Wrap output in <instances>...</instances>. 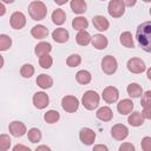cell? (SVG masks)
Listing matches in <instances>:
<instances>
[{"mask_svg": "<svg viewBox=\"0 0 151 151\" xmlns=\"http://www.w3.org/2000/svg\"><path fill=\"white\" fill-rule=\"evenodd\" d=\"M37 151H39V150H51L48 146H46V145H41V146H38L37 149H35Z\"/></svg>", "mask_w": 151, "mask_h": 151, "instance_id": "46", "label": "cell"}, {"mask_svg": "<svg viewBox=\"0 0 151 151\" xmlns=\"http://www.w3.org/2000/svg\"><path fill=\"white\" fill-rule=\"evenodd\" d=\"M107 12L112 18H120L125 12V6L122 0H111L107 6Z\"/></svg>", "mask_w": 151, "mask_h": 151, "instance_id": "4", "label": "cell"}, {"mask_svg": "<svg viewBox=\"0 0 151 151\" xmlns=\"http://www.w3.org/2000/svg\"><path fill=\"white\" fill-rule=\"evenodd\" d=\"M101 1H105V0H101Z\"/></svg>", "mask_w": 151, "mask_h": 151, "instance_id": "51", "label": "cell"}, {"mask_svg": "<svg viewBox=\"0 0 151 151\" xmlns=\"http://www.w3.org/2000/svg\"><path fill=\"white\" fill-rule=\"evenodd\" d=\"M142 116L144 117V119H150L151 118V106L147 107H143V112Z\"/></svg>", "mask_w": 151, "mask_h": 151, "instance_id": "40", "label": "cell"}, {"mask_svg": "<svg viewBox=\"0 0 151 151\" xmlns=\"http://www.w3.org/2000/svg\"><path fill=\"white\" fill-rule=\"evenodd\" d=\"M57 5H59V6H61V5H64V4H66L68 0H53Z\"/></svg>", "mask_w": 151, "mask_h": 151, "instance_id": "45", "label": "cell"}, {"mask_svg": "<svg viewBox=\"0 0 151 151\" xmlns=\"http://www.w3.org/2000/svg\"><path fill=\"white\" fill-rule=\"evenodd\" d=\"M111 136L116 140H124L129 136V129L123 124H116L111 129Z\"/></svg>", "mask_w": 151, "mask_h": 151, "instance_id": "12", "label": "cell"}, {"mask_svg": "<svg viewBox=\"0 0 151 151\" xmlns=\"http://www.w3.org/2000/svg\"><path fill=\"white\" fill-rule=\"evenodd\" d=\"M31 34L35 39H44L48 35V28L45 27L44 25H35L31 29Z\"/></svg>", "mask_w": 151, "mask_h": 151, "instance_id": "18", "label": "cell"}, {"mask_svg": "<svg viewBox=\"0 0 151 151\" xmlns=\"http://www.w3.org/2000/svg\"><path fill=\"white\" fill-rule=\"evenodd\" d=\"M118 68L117 59L113 55H106L101 60V70L106 74H113Z\"/></svg>", "mask_w": 151, "mask_h": 151, "instance_id": "5", "label": "cell"}, {"mask_svg": "<svg viewBox=\"0 0 151 151\" xmlns=\"http://www.w3.org/2000/svg\"><path fill=\"white\" fill-rule=\"evenodd\" d=\"M122 1H123L124 6H127V7H132V6H134L136 2H137V0H122Z\"/></svg>", "mask_w": 151, "mask_h": 151, "instance_id": "41", "label": "cell"}, {"mask_svg": "<svg viewBox=\"0 0 151 151\" xmlns=\"http://www.w3.org/2000/svg\"><path fill=\"white\" fill-rule=\"evenodd\" d=\"M119 150L120 151H133L134 150V146L131 143H123L119 146Z\"/></svg>", "mask_w": 151, "mask_h": 151, "instance_id": "39", "label": "cell"}, {"mask_svg": "<svg viewBox=\"0 0 151 151\" xmlns=\"http://www.w3.org/2000/svg\"><path fill=\"white\" fill-rule=\"evenodd\" d=\"M8 130H9V133L14 137H21L27 132L26 125L22 122H19V120H14V122L9 123Z\"/></svg>", "mask_w": 151, "mask_h": 151, "instance_id": "11", "label": "cell"}, {"mask_svg": "<svg viewBox=\"0 0 151 151\" xmlns=\"http://www.w3.org/2000/svg\"><path fill=\"white\" fill-rule=\"evenodd\" d=\"M37 84H38V86L41 87L42 90H46V88H50V87L53 85V79H52L48 74L42 73V74L38 76V78H37Z\"/></svg>", "mask_w": 151, "mask_h": 151, "instance_id": "21", "label": "cell"}, {"mask_svg": "<svg viewBox=\"0 0 151 151\" xmlns=\"http://www.w3.org/2000/svg\"><path fill=\"white\" fill-rule=\"evenodd\" d=\"M68 37H70V34H68L67 29L61 28V27L55 28V29L52 32V38H53V40L57 41V42H59V44L66 42V41L68 40Z\"/></svg>", "mask_w": 151, "mask_h": 151, "instance_id": "14", "label": "cell"}, {"mask_svg": "<svg viewBox=\"0 0 151 151\" xmlns=\"http://www.w3.org/2000/svg\"><path fill=\"white\" fill-rule=\"evenodd\" d=\"M9 24L14 29H21L26 25V17L22 12H14L9 18Z\"/></svg>", "mask_w": 151, "mask_h": 151, "instance_id": "8", "label": "cell"}, {"mask_svg": "<svg viewBox=\"0 0 151 151\" xmlns=\"http://www.w3.org/2000/svg\"><path fill=\"white\" fill-rule=\"evenodd\" d=\"M76 79H77V81H78L79 84L86 85V84H88V83L91 81L92 76H91V73H90L88 71H86V70H80V71L77 72Z\"/></svg>", "mask_w": 151, "mask_h": 151, "instance_id": "28", "label": "cell"}, {"mask_svg": "<svg viewBox=\"0 0 151 151\" xmlns=\"http://www.w3.org/2000/svg\"><path fill=\"white\" fill-rule=\"evenodd\" d=\"M92 22H93V26H94L98 31H100V32L106 31V29L109 28V26H110L109 20H107L105 17H103V15H96V17H93Z\"/></svg>", "mask_w": 151, "mask_h": 151, "instance_id": "17", "label": "cell"}, {"mask_svg": "<svg viewBox=\"0 0 151 151\" xmlns=\"http://www.w3.org/2000/svg\"><path fill=\"white\" fill-rule=\"evenodd\" d=\"M147 78L151 79V71L150 70H147Z\"/></svg>", "mask_w": 151, "mask_h": 151, "instance_id": "49", "label": "cell"}, {"mask_svg": "<svg viewBox=\"0 0 151 151\" xmlns=\"http://www.w3.org/2000/svg\"><path fill=\"white\" fill-rule=\"evenodd\" d=\"M91 42H92V46L97 50H104L109 45L107 38L103 34H94V37H92L91 39Z\"/></svg>", "mask_w": 151, "mask_h": 151, "instance_id": "15", "label": "cell"}, {"mask_svg": "<svg viewBox=\"0 0 151 151\" xmlns=\"http://www.w3.org/2000/svg\"><path fill=\"white\" fill-rule=\"evenodd\" d=\"M80 63H81V57L79 54H76V53L74 54H71L66 59V64L70 67H77V66L80 65Z\"/></svg>", "mask_w": 151, "mask_h": 151, "instance_id": "34", "label": "cell"}, {"mask_svg": "<svg viewBox=\"0 0 151 151\" xmlns=\"http://www.w3.org/2000/svg\"><path fill=\"white\" fill-rule=\"evenodd\" d=\"M11 138L8 134H0V151H6L11 147Z\"/></svg>", "mask_w": 151, "mask_h": 151, "instance_id": "36", "label": "cell"}, {"mask_svg": "<svg viewBox=\"0 0 151 151\" xmlns=\"http://www.w3.org/2000/svg\"><path fill=\"white\" fill-rule=\"evenodd\" d=\"M79 139L85 145H91L96 140V132L90 127H83L79 132Z\"/></svg>", "mask_w": 151, "mask_h": 151, "instance_id": "9", "label": "cell"}, {"mask_svg": "<svg viewBox=\"0 0 151 151\" xmlns=\"http://www.w3.org/2000/svg\"><path fill=\"white\" fill-rule=\"evenodd\" d=\"M70 7L74 13L81 14L86 11V2L84 0H71Z\"/></svg>", "mask_w": 151, "mask_h": 151, "instance_id": "27", "label": "cell"}, {"mask_svg": "<svg viewBox=\"0 0 151 151\" xmlns=\"http://www.w3.org/2000/svg\"><path fill=\"white\" fill-rule=\"evenodd\" d=\"M48 103H50V98L45 92H37L33 94V105L37 109L42 110L47 107Z\"/></svg>", "mask_w": 151, "mask_h": 151, "instance_id": "13", "label": "cell"}, {"mask_svg": "<svg viewBox=\"0 0 151 151\" xmlns=\"http://www.w3.org/2000/svg\"><path fill=\"white\" fill-rule=\"evenodd\" d=\"M12 46V39L6 34H0V51H7Z\"/></svg>", "mask_w": 151, "mask_h": 151, "instance_id": "33", "label": "cell"}, {"mask_svg": "<svg viewBox=\"0 0 151 151\" xmlns=\"http://www.w3.org/2000/svg\"><path fill=\"white\" fill-rule=\"evenodd\" d=\"M59 118H60V114H59V112L55 111V110H48V111L44 114V119H45V122L48 123V124H54V123H57V122L59 120Z\"/></svg>", "mask_w": 151, "mask_h": 151, "instance_id": "30", "label": "cell"}, {"mask_svg": "<svg viewBox=\"0 0 151 151\" xmlns=\"http://www.w3.org/2000/svg\"><path fill=\"white\" fill-rule=\"evenodd\" d=\"M126 91H127V94L131 97V98H139L142 94H143V88L140 85H138L137 83H131L127 85L126 87Z\"/></svg>", "mask_w": 151, "mask_h": 151, "instance_id": "22", "label": "cell"}, {"mask_svg": "<svg viewBox=\"0 0 151 151\" xmlns=\"http://www.w3.org/2000/svg\"><path fill=\"white\" fill-rule=\"evenodd\" d=\"M101 97H103V99H104L106 103L111 104V103H114V101L118 100L119 91H118V88L114 87V86H107V87H105V88L103 90Z\"/></svg>", "mask_w": 151, "mask_h": 151, "instance_id": "10", "label": "cell"}, {"mask_svg": "<svg viewBox=\"0 0 151 151\" xmlns=\"http://www.w3.org/2000/svg\"><path fill=\"white\" fill-rule=\"evenodd\" d=\"M127 70L131 72V73H143L145 70H146V66H145V63L139 59V58H131L129 59L127 61Z\"/></svg>", "mask_w": 151, "mask_h": 151, "instance_id": "7", "label": "cell"}, {"mask_svg": "<svg viewBox=\"0 0 151 151\" xmlns=\"http://www.w3.org/2000/svg\"><path fill=\"white\" fill-rule=\"evenodd\" d=\"M51 51H52V46H51L50 42H46V41L39 42V44L35 46V48H34V53H35L38 57L44 55V54H48Z\"/></svg>", "mask_w": 151, "mask_h": 151, "instance_id": "25", "label": "cell"}, {"mask_svg": "<svg viewBox=\"0 0 151 151\" xmlns=\"http://www.w3.org/2000/svg\"><path fill=\"white\" fill-rule=\"evenodd\" d=\"M98 150L107 151V146H105V145H101V144H99V145H94V146H93V151H98Z\"/></svg>", "mask_w": 151, "mask_h": 151, "instance_id": "43", "label": "cell"}, {"mask_svg": "<svg viewBox=\"0 0 151 151\" xmlns=\"http://www.w3.org/2000/svg\"><path fill=\"white\" fill-rule=\"evenodd\" d=\"M119 40H120V44L127 48H133L134 47V42H133V37L131 34V32L126 31V32H123L119 37Z\"/></svg>", "mask_w": 151, "mask_h": 151, "instance_id": "24", "label": "cell"}, {"mask_svg": "<svg viewBox=\"0 0 151 151\" xmlns=\"http://www.w3.org/2000/svg\"><path fill=\"white\" fill-rule=\"evenodd\" d=\"M136 38L145 52L151 51V24L149 21H145L138 26Z\"/></svg>", "mask_w": 151, "mask_h": 151, "instance_id": "1", "label": "cell"}, {"mask_svg": "<svg viewBox=\"0 0 151 151\" xmlns=\"http://www.w3.org/2000/svg\"><path fill=\"white\" fill-rule=\"evenodd\" d=\"M142 149L144 151H150L151 150V137H144L142 139Z\"/></svg>", "mask_w": 151, "mask_h": 151, "instance_id": "38", "label": "cell"}, {"mask_svg": "<svg viewBox=\"0 0 151 151\" xmlns=\"http://www.w3.org/2000/svg\"><path fill=\"white\" fill-rule=\"evenodd\" d=\"M0 1H2V2H5V4H12L14 0H0Z\"/></svg>", "mask_w": 151, "mask_h": 151, "instance_id": "48", "label": "cell"}, {"mask_svg": "<svg viewBox=\"0 0 151 151\" xmlns=\"http://www.w3.org/2000/svg\"><path fill=\"white\" fill-rule=\"evenodd\" d=\"M87 26H88V22L84 17H77L72 20V27L77 31H84L87 28Z\"/></svg>", "mask_w": 151, "mask_h": 151, "instance_id": "29", "label": "cell"}, {"mask_svg": "<svg viewBox=\"0 0 151 151\" xmlns=\"http://www.w3.org/2000/svg\"><path fill=\"white\" fill-rule=\"evenodd\" d=\"M117 110L123 116L129 114L133 110V101L131 99H123L117 104Z\"/></svg>", "mask_w": 151, "mask_h": 151, "instance_id": "16", "label": "cell"}, {"mask_svg": "<svg viewBox=\"0 0 151 151\" xmlns=\"http://www.w3.org/2000/svg\"><path fill=\"white\" fill-rule=\"evenodd\" d=\"M65 20H66V14H65L64 9L57 8V9L53 11V13H52V21L55 25L60 26V25H63L65 22Z\"/></svg>", "mask_w": 151, "mask_h": 151, "instance_id": "26", "label": "cell"}, {"mask_svg": "<svg viewBox=\"0 0 151 151\" xmlns=\"http://www.w3.org/2000/svg\"><path fill=\"white\" fill-rule=\"evenodd\" d=\"M96 116L101 122H110L113 117V113H112V110L109 106H103V107L98 109Z\"/></svg>", "mask_w": 151, "mask_h": 151, "instance_id": "19", "label": "cell"}, {"mask_svg": "<svg viewBox=\"0 0 151 151\" xmlns=\"http://www.w3.org/2000/svg\"><path fill=\"white\" fill-rule=\"evenodd\" d=\"M2 66H4V57L0 54V68H2Z\"/></svg>", "mask_w": 151, "mask_h": 151, "instance_id": "47", "label": "cell"}, {"mask_svg": "<svg viewBox=\"0 0 151 151\" xmlns=\"http://www.w3.org/2000/svg\"><path fill=\"white\" fill-rule=\"evenodd\" d=\"M28 13L29 17L35 20V21H40L42 20L46 14H47V8L46 5L42 1H32L28 5Z\"/></svg>", "mask_w": 151, "mask_h": 151, "instance_id": "2", "label": "cell"}, {"mask_svg": "<svg viewBox=\"0 0 151 151\" xmlns=\"http://www.w3.org/2000/svg\"><path fill=\"white\" fill-rule=\"evenodd\" d=\"M20 74L24 78H31L34 74V67L31 64H24L20 68Z\"/></svg>", "mask_w": 151, "mask_h": 151, "instance_id": "32", "label": "cell"}, {"mask_svg": "<svg viewBox=\"0 0 151 151\" xmlns=\"http://www.w3.org/2000/svg\"><path fill=\"white\" fill-rule=\"evenodd\" d=\"M91 39H92V37H91L90 33L86 32L85 29H84V31H79L78 34L76 35V41H77V44L80 45V46H86V45H88V44L91 42Z\"/></svg>", "mask_w": 151, "mask_h": 151, "instance_id": "23", "label": "cell"}, {"mask_svg": "<svg viewBox=\"0 0 151 151\" xmlns=\"http://www.w3.org/2000/svg\"><path fill=\"white\" fill-rule=\"evenodd\" d=\"M61 107L66 112H76L79 107V100L74 96H65L61 99Z\"/></svg>", "mask_w": 151, "mask_h": 151, "instance_id": "6", "label": "cell"}, {"mask_svg": "<svg viewBox=\"0 0 151 151\" xmlns=\"http://www.w3.org/2000/svg\"><path fill=\"white\" fill-rule=\"evenodd\" d=\"M143 1H145V2H150L151 0H143Z\"/></svg>", "mask_w": 151, "mask_h": 151, "instance_id": "50", "label": "cell"}, {"mask_svg": "<svg viewBox=\"0 0 151 151\" xmlns=\"http://www.w3.org/2000/svg\"><path fill=\"white\" fill-rule=\"evenodd\" d=\"M39 64L42 68H50L53 64V59L50 54H44L39 57Z\"/></svg>", "mask_w": 151, "mask_h": 151, "instance_id": "35", "label": "cell"}, {"mask_svg": "<svg viewBox=\"0 0 151 151\" xmlns=\"http://www.w3.org/2000/svg\"><path fill=\"white\" fill-rule=\"evenodd\" d=\"M5 13H6V7L2 2H0V17H2Z\"/></svg>", "mask_w": 151, "mask_h": 151, "instance_id": "44", "label": "cell"}, {"mask_svg": "<svg viewBox=\"0 0 151 151\" xmlns=\"http://www.w3.org/2000/svg\"><path fill=\"white\" fill-rule=\"evenodd\" d=\"M142 106L143 107H147V106H151V91H146L145 93H143L142 96Z\"/></svg>", "mask_w": 151, "mask_h": 151, "instance_id": "37", "label": "cell"}, {"mask_svg": "<svg viewBox=\"0 0 151 151\" xmlns=\"http://www.w3.org/2000/svg\"><path fill=\"white\" fill-rule=\"evenodd\" d=\"M14 151H18V150H26V151H29V147L28 146H25V145H21V144H18L13 147Z\"/></svg>", "mask_w": 151, "mask_h": 151, "instance_id": "42", "label": "cell"}, {"mask_svg": "<svg viewBox=\"0 0 151 151\" xmlns=\"http://www.w3.org/2000/svg\"><path fill=\"white\" fill-rule=\"evenodd\" d=\"M27 137H28V140L31 143H38L41 139V131L38 127H32L28 130Z\"/></svg>", "mask_w": 151, "mask_h": 151, "instance_id": "31", "label": "cell"}, {"mask_svg": "<svg viewBox=\"0 0 151 151\" xmlns=\"http://www.w3.org/2000/svg\"><path fill=\"white\" fill-rule=\"evenodd\" d=\"M99 94L96 92V91H92V90H88L86 91L84 94H83V98H81V104L86 109V110H94L96 107H98L99 105Z\"/></svg>", "mask_w": 151, "mask_h": 151, "instance_id": "3", "label": "cell"}, {"mask_svg": "<svg viewBox=\"0 0 151 151\" xmlns=\"http://www.w3.org/2000/svg\"><path fill=\"white\" fill-rule=\"evenodd\" d=\"M127 123L131 125V126H140V125H143V123H144V117L142 116V113L140 112H138V111H134V112H130L129 113V117H127Z\"/></svg>", "mask_w": 151, "mask_h": 151, "instance_id": "20", "label": "cell"}]
</instances>
